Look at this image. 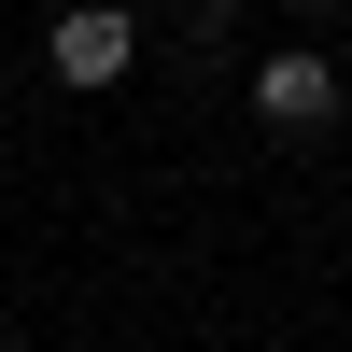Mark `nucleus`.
I'll return each mask as SVG.
<instances>
[{
  "label": "nucleus",
  "mask_w": 352,
  "mask_h": 352,
  "mask_svg": "<svg viewBox=\"0 0 352 352\" xmlns=\"http://www.w3.org/2000/svg\"><path fill=\"white\" fill-rule=\"evenodd\" d=\"M338 56H310V43H282V56H254V113H268V127H324L338 113Z\"/></svg>",
  "instance_id": "nucleus-2"
},
{
  "label": "nucleus",
  "mask_w": 352,
  "mask_h": 352,
  "mask_svg": "<svg viewBox=\"0 0 352 352\" xmlns=\"http://www.w3.org/2000/svg\"><path fill=\"white\" fill-rule=\"evenodd\" d=\"M43 71H56V85H71V99H113V85H127V71H141V28H127V14H113V0H71V14H56V28H43Z\"/></svg>",
  "instance_id": "nucleus-1"
}]
</instances>
